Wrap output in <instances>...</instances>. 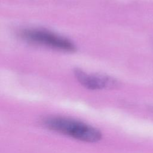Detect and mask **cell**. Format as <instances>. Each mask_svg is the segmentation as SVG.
Listing matches in <instances>:
<instances>
[{
    "label": "cell",
    "instance_id": "cell-1",
    "mask_svg": "<svg viewBox=\"0 0 153 153\" xmlns=\"http://www.w3.org/2000/svg\"><path fill=\"white\" fill-rule=\"evenodd\" d=\"M44 125L50 130L86 142H96L102 138L101 132L93 126L74 119L51 117L44 120Z\"/></svg>",
    "mask_w": 153,
    "mask_h": 153
},
{
    "label": "cell",
    "instance_id": "cell-2",
    "mask_svg": "<svg viewBox=\"0 0 153 153\" xmlns=\"http://www.w3.org/2000/svg\"><path fill=\"white\" fill-rule=\"evenodd\" d=\"M25 39L39 45L65 51H73L75 47L69 40L42 29H27L22 32Z\"/></svg>",
    "mask_w": 153,
    "mask_h": 153
},
{
    "label": "cell",
    "instance_id": "cell-3",
    "mask_svg": "<svg viewBox=\"0 0 153 153\" xmlns=\"http://www.w3.org/2000/svg\"><path fill=\"white\" fill-rule=\"evenodd\" d=\"M74 75L82 85L90 90L111 88L116 87L117 85V81L111 77L102 75L87 74L80 69H75Z\"/></svg>",
    "mask_w": 153,
    "mask_h": 153
}]
</instances>
